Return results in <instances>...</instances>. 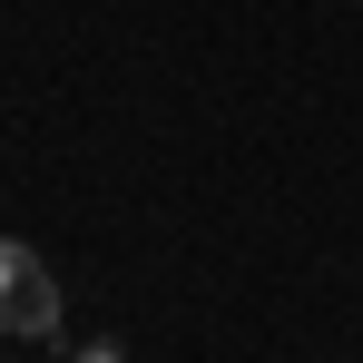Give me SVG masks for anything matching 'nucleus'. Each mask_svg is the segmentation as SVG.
Returning a JSON list of instances; mask_svg holds the SVG:
<instances>
[{
	"mask_svg": "<svg viewBox=\"0 0 363 363\" xmlns=\"http://www.w3.org/2000/svg\"><path fill=\"white\" fill-rule=\"evenodd\" d=\"M0 324L10 334H60V285L20 236H0Z\"/></svg>",
	"mask_w": 363,
	"mask_h": 363,
	"instance_id": "obj_1",
	"label": "nucleus"
}]
</instances>
